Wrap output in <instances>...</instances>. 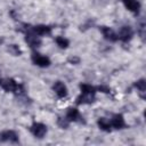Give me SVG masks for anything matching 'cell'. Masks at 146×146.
<instances>
[{"instance_id":"1","label":"cell","mask_w":146,"mask_h":146,"mask_svg":"<svg viewBox=\"0 0 146 146\" xmlns=\"http://www.w3.org/2000/svg\"><path fill=\"white\" fill-rule=\"evenodd\" d=\"M32 62L40 66V67H47L50 65V59L47 57V56H43L39 52H33L32 54Z\"/></svg>"},{"instance_id":"2","label":"cell","mask_w":146,"mask_h":146,"mask_svg":"<svg viewBox=\"0 0 146 146\" xmlns=\"http://www.w3.org/2000/svg\"><path fill=\"white\" fill-rule=\"evenodd\" d=\"M31 132L33 133L34 137L36 138H42L46 132H47V127L43 124V123H39V122H35L31 125Z\"/></svg>"},{"instance_id":"3","label":"cell","mask_w":146,"mask_h":146,"mask_svg":"<svg viewBox=\"0 0 146 146\" xmlns=\"http://www.w3.org/2000/svg\"><path fill=\"white\" fill-rule=\"evenodd\" d=\"M0 141H10V143H18V136L13 130H6L0 133Z\"/></svg>"},{"instance_id":"4","label":"cell","mask_w":146,"mask_h":146,"mask_svg":"<svg viewBox=\"0 0 146 146\" xmlns=\"http://www.w3.org/2000/svg\"><path fill=\"white\" fill-rule=\"evenodd\" d=\"M1 86H2V88H3L6 91H8V92L17 91L18 88H19V86H18V84L16 83V81L13 80V79H6V80H3V81L1 82Z\"/></svg>"},{"instance_id":"5","label":"cell","mask_w":146,"mask_h":146,"mask_svg":"<svg viewBox=\"0 0 146 146\" xmlns=\"http://www.w3.org/2000/svg\"><path fill=\"white\" fill-rule=\"evenodd\" d=\"M132 35H133V32H132V29L130 26H122L121 27L120 33H119V38L123 42H128L129 40H131Z\"/></svg>"},{"instance_id":"6","label":"cell","mask_w":146,"mask_h":146,"mask_svg":"<svg viewBox=\"0 0 146 146\" xmlns=\"http://www.w3.org/2000/svg\"><path fill=\"white\" fill-rule=\"evenodd\" d=\"M54 91L56 92V95L59 97V98H63V97H65L66 95H67V88H66V86L63 83V82H60V81H57L55 84H54Z\"/></svg>"},{"instance_id":"7","label":"cell","mask_w":146,"mask_h":146,"mask_svg":"<svg viewBox=\"0 0 146 146\" xmlns=\"http://www.w3.org/2000/svg\"><path fill=\"white\" fill-rule=\"evenodd\" d=\"M25 41L27 42V44L31 48H36V47H40V44H41V40L36 36V34H32V33H27L26 34Z\"/></svg>"},{"instance_id":"8","label":"cell","mask_w":146,"mask_h":146,"mask_svg":"<svg viewBox=\"0 0 146 146\" xmlns=\"http://www.w3.org/2000/svg\"><path fill=\"white\" fill-rule=\"evenodd\" d=\"M100 31H102V33L106 40H108V41H116L117 40V35L115 34V32L112 29H110L107 26H102Z\"/></svg>"},{"instance_id":"9","label":"cell","mask_w":146,"mask_h":146,"mask_svg":"<svg viewBox=\"0 0 146 146\" xmlns=\"http://www.w3.org/2000/svg\"><path fill=\"white\" fill-rule=\"evenodd\" d=\"M110 122H111V125H112L113 128H115V129H122V128L125 125L124 119H123V116H122L121 114H115V115H113V117H112V120H111Z\"/></svg>"},{"instance_id":"10","label":"cell","mask_w":146,"mask_h":146,"mask_svg":"<svg viewBox=\"0 0 146 146\" xmlns=\"http://www.w3.org/2000/svg\"><path fill=\"white\" fill-rule=\"evenodd\" d=\"M125 8L135 14H138L139 9H140V3L137 1V0H122Z\"/></svg>"},{"instance_id":"11","label":"cell","mask_w":146,"mask_h":146,"mask_svg":"<svg viewBox=\"0 0 146 146\" xmlns=\"http://www.w3.org/2000/svg\"><path fill=\"white\" fill-rule=\"evenodd\" d=\"M66 119L68 121H82V116L80 115L79 111L75 107H70L66 112Z\"/></svg>"},{"instance_id":"12","label":"cell","mask_w":146,"mask_h":146,"mask_svg":"<svg viewBox=\"0 0 146 146\" xmlns=\"http://www.w3.org/2000/svg\"><path fill=\"white\" fill-rule=\"evenodd\" d=\"M95 100V94H81L76 98V104H90Z\"/></svg>"},{"instance_id":"13","label":"cell","mask_w":146,"mask_h":146,"mask_svg":"<svg viewBox=\"0 0 146 146\" xmlns=\"http://www.w3.org/2000/svg\"><path fill=\"white\" fill-rule=\"evenodd\" d=\"M33 32L36 35H46L51 32V27L48 25H36L33 27Z\"/></svg>"},{"instance_id":"14","label":"cell","mask_w":146,"mask_h":146,"mask_svg":"<svg viewBox=\"0 0 146 146\" xmlns=\"http://www.w3.org/2000/svg\"><path fill=\"white\" fill-rule=\"evenodd\" d=\"M98 127L102 129V130H104V131H111V122L107 120V119H105V117H100L99 120H98Z\"/></svg>"},{"instance_id":"15","label":"cell","mask_w":146,"mask_h":146,"mask_svg":"<svg viewBox=\"0 0 146 146\" xmlns=\"http://www.w3.org/2000/svg\"><path fill=\"white\" fill-rule=\"evenodd\" d=\"M135 87L139 90L140 96L144 98V97H145L144 94H145V91H146V81H145L144 79H140V80H138V81L135 83Z\"/></svg>"},{"instance_id":"16","label":"cell","mask_w":146,"mask_h":146,"mask_svg":"<svg viewBox=\"0 0 146 146\" xmlns=\"http://www.w3.org/2000/svg\"><path fill=\"white\" fill-rule=\"evenodd\" d=\"M56 43H57V46L59 47V48H67L68 47V44H70V42H68V40L67 39H65L64 36H57L56 39Z\"/></svg>"},{"instance_id":"17","label":"cell","mask_w":146,"mask_h":146,"mask_svg":"<svg viewBox=\"0 0 146 146\" xmlns=\"http://www.w3.org/2000/svg\"><path fill=\"white\" fill-rule=\"evenodd\" d=\"M8 51H9L11 55H14V56H19V55L22 54V50L19 49V47H18L17 44H9Z\"/></svg>"},{"instance_id":"18","label":"cell","mask_w":146,"mask_h":146,"mask_svg":"<svg viewBox=\"0 0 146 146\" xmlns=\"http://www.w3.org/2000/svg\"><path fill=\"white\" fill-rule=\"evenodd\" d=\"M80 89L83 94H95L96 92V89L90 84H81Z\"/></svg>"},{"instance_id":"19","label":"cell","mask_w":146,"mask_h":146,"mask_svg":"<svg viewBox=\"0 0 146 146\" xmlns=\"http://www.w3.org/2000/svg\"><path fill=\"white\" fill-rule=\"evenodd\" d=\"M68 120L67 119H63V117H58V121H57V123H58V125L60 127V128H63V129H66L67 127H68Z\"/></svg>"},{"instance_id":"20","label":"cell","mask_w":146,"mask_h":146,"mask_svg":"<svg viewBox=\"0 0 146 146\" xmlns=\"http://www.w3.org/2000/svg\"><path fill=\"white\" fill-rule=\"evenodd\" d=\"M98 90H100L102 92H110V88H107V87H105V86L98 87Z\"/></svg>"},{"instance_id":"21","label":"cell","mask_w":146,"mask_h":146,"mask_svg":"<svg viewBox=\"0 0 146 146\" xmlns=\"http://www.w3.org/2000/svg\"><path fill=\"white\" fill-rule=\"evenodd\" d=\"M68 62H71V63H73V64H78V63L80 62V59H79L78 57H71V58H68Z\"/></svg>"},{"instance_id":"22","label":"cell","mask_w":146,"mask_h":146,"mask_svg":"<svg viewBox=\"0 0 146 146\" xmlns=\"http://www.w3.org/2000/svg\"><path fill=\"white\" fill-rule=\"evenodd\" d=\"M1 82H2V80H1V79H0V84H1Z\"/></svg>"}]
</instances>
